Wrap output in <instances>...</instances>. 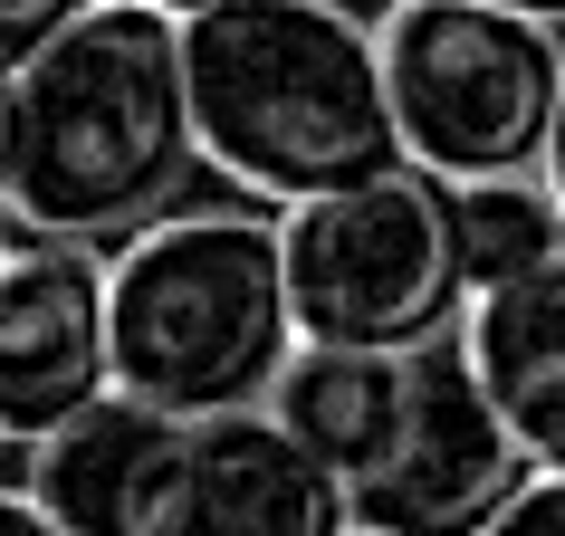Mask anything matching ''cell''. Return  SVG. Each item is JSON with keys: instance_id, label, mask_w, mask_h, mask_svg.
<instances>
[{"instance_id": "cell-1", "label": "cell", "mask_w": 565, "mask_h": 536, "mask_svg": "<svg viewBox=\"0 0 565 536\" xmlns=\"http://www.w3.org/2000/svg\"><path fill=\"white\" fill-rule=\"evenodd\" d=\"M202 163L182 20L153 0H96L0 87V211L39 239H135L182 211Z\"/></svg>"}, {"instance_id": "cell-2", "label": "cell", "mask_w": 565, "mask_h": 536, "mask_svg": "<svg viewBox=\"0 0 565 536\" xmlns=\"http://www.w3.org/2000/svg\"><path fill=\"white\" fill-rule=\"evenodd\" d=\"M202 163L259 202H317L374 182L403 153L384 77V30H364L345 0H221L182 20Z\"/></svg>"}, {"instance_id": "cell-3", "label": "cell", "mask_w": 565, "mask_h": 536, "mask_svg": "<svg viewBox=\"0 0 565 536\" xmlns=\"http://www.w3.org/2000/svg\"><path fill=\"white\" fill-rule=\"evenodd\" d=\"M116 307V384L163 412H249L298 364V298H288V221L259 211H163L106 259Z\"/></svg>"}, {"instance_id": "cell-4", "label": "cell", "mask_w": 565, "mask_h": 536, "mask_svg": "<svg viewBox=\"0 0 565 536\" xmlns=\"http://www.w3.org/2000/svg\"><path fill=\"white\" fill-rule=\"evenodd\" d=\"M288 298L307 345H431L460 335L479 278L460 249V182L431 163H393L374 182L317 192L288 211Z\"/></svg>"}, {"instance_id": "cell-5", "label": "cell", "mask_w": 565, "mask_h": 536, "mask_svg": "<svg viewBox=\"0 0 565 536\" xmlns=\"http://www.w3.org/2000/svg\"><path fill=\"white\" fill-rule=\"evenodd\" d=\"M374 30H384V77L413 163H431L441 182L546 163L565 106L556 20H527L499 0H393Z\"/></svg>"}, {"instance_id": "cell-6", "label": "cell", "mask_w": 565, "mask_h": 536, "mask_svg": "<svg viewBox=\"0 0 565 536\" xmlns=\"http://www.w3.org/2000/svg\"><path fill=\"white\" fill-rule=\"evenodd\" d=\"M518 470L527 450L499 421L470 345L431 335V345H403V393L384 412V441L345 479V499H355V527L374 536H479L508 507Z\"/></svg>"}, {"instance_id": "cell-7", "label": "cell", "mask_w": 565, "mask_h": 536, "mask_svg": "<svg viewBox=\"0 0 565 536\" xmlns=\"http://www.w3.org/2000/svg\"><path fill=\"white\" fill-rule=\"evenodd\" d=\"M116 393V307L87 239L20 231L0 249V431L49 441Z\"/></svg>"}, {"instance_id": "cell-8", "label": "cell", "mask_w": 565, "mask_h": 536, "mask_svg": "<svg viewBox=\"0 0 565 536\" xmlns=\"http://www.w3.org/2000/svg\"><path fill=\"white\" fill-rule=\"evenodd\" d=\"M345 527H355L345 479L268 403L182 421L173 507H163L153 536H345Z\"/></svg>"}, {"instance_id": "cell-9", "label": "cell", "mask_w": 565, "mask_h": 536, "mask_svg": "<svg viewBox=\"0 0 565 536\" xmlns=\"http://www.w3.org/2000/svg\"><path fill=\"white\" fill-rule=\"evenodd\" d=\"M173 470H182V412L116 384L106 403H87L39 441L30 499L67 536H153L173 507Z\"/></svg>"}, {"instance_id": "cell-10", "label": "cell", "mask_w": 565, "mask_h": 536, "mask_svg": "<svg viewBox=\"0 0 565 536\" xmlns=\"http://www.w3.org/2000/svg\"><path fill=\"white\" fill-rule=\"evenodd\" d=\"M460 345L499 421L518 431L527 470H565V249L518 278H489L460 317Z\"/></svg>"}, {"instance_id": "cell-11", "label": "cell", "mask_w": 565, "mask_h": 536, "mask_svg": "<svg viewBox=\"0 0 565 536\" xmlns=\"http://www.w3.org/2000/svg\"><path fill=\"white\" fill-rule=\"evenodd\" d=\"M460 249H470V278H518V268L556 259L565 249V211L546 192V173H489L460 182Z\"/></svg>"}, {"instance_id": "cell-12", "label": "cell", "mask_w": 565, "mask_h": 536, "mask_svg": "<svg viewBox=\"0 0 565 536\" xmlns=\"http://www.w3.org/2000/svg\"><path fill=\"white\" fill-rule=\"evenodd\" d=\"M87 10H96V0H0V87H10L49 39H67Z\"/></svg>"}, {"instance_id": "cell-13", "label": "cell", "mask_w": 565, "mask_h": 536, "mask_svg": "<svg viewBox=\"0 0 565 536\" xmlns=\"http://www.w3.org/2000/svg\"><path fill=\"white\" fill-rule=\"evenodd\" d=\"M479 536H565V470L518 479V489H508V507H499Z\"/></svg>"}, {"instance_id": "cell-14", "label": "cell", "mask_w": 565, "mask_h": 536, "mask_svg": "<svg viewBox=\"0 0 565 536\" xmlns=\"http://www.w3.org/2000/svg\"><path fill=\"white\" fill-rule=\"evenodd\" d=\"M0 536H67V527L30 499V489H0Z\"/></svg>"}, {"instance_id": "cell-15", "label": "cell", "mask_w": 565, "mask_h": 536, "mask_svg": "<svg viewBox=\"0 0 565 536\" xmlns=\"http://www.w3.org/2000/svg\"><path fill=\"white\" fill-rule=\"evenodd\" d=\"M536 173H546V192H556V211H565V106H556V135H546V163H536Z\"/></svg>"}, {"instance_id": "cell-16", "label": "cell", "mask_w": 565, "mask_h": 536, "mask_svg": "<svg viewBox=\"0 0 565 536\" xmlns=\"http://www.w3.org/2000/svg\"><path fill=\"white\" fill-rule=\"evenodd\" d=\"M499 10H527V20H556L565 30V0H499Z\"/></svg>"}, {"instance_id": "cell-17", "label": "cell", "mask_w": 565, "mask_h": 536, "mask_svg": "<svg viewBox=\"0 0 565 536\" xmlns=\"http://www.w3.org/2000/svg\"><path fill=\"white\" fill-rule=\"evenodd\" d=\"M153 10H173V20H192V10H221V0H153Z\"/></svg>"}, {"instance_id": "cell-18", "label": "cell", "mask_w": 565, "mask_h": 536, "mask_svg": "<svg viewBox=\"0 0 565 536\" xmlns=\"http://www.w3.org/2000/svg\"><path fill=\"white\" fill-rule=\"evenodd\" d=\"M345 536H374V527H345Z\"/></svg>"}, {"instance_id": "cell-19", "label": "cell", "mask_w": 565, "mask_h": 536, "mask_svg": "<svg viewBox=\"0 0 565 536\" xmlns=\"http://www.w3.org/2000/svg\"><path fill=\"white\" fill-rule=\"evenodd\" d=\"M0 441H10V431H0Z\"/></svg>"}, {"instance_id": "cell-20", "label": "cell", "mask_w": 565, "mask_h": 536, "mask_svg": "<svg viewBox=\"0 0 565 536\" xmlns=\"http://www.w3.org/2000/svg\"><path fill=\"white\" fill-rule=\"evenodd\" d=\"M0 249H10V239H0Z\"/></svg>"}]
</instances>
